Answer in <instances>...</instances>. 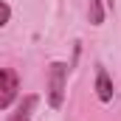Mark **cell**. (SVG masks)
<instances>
[{"label": "cell", "mask_w": 121, "mask_h": 121, "mask_svg": "<svg viewBox=\"0 0 121 121\" xmlns=\"http://www.w3.org/2000/svg\"><path fill=\"white\" fill-rule=\"evenodd\" d=\"M68 70H70V65H65V62H51L48 65V104L54 107V110H59L62 101H65V87H68Z\"/></svg>", "instance_id": "6da1fadb"}, {"label": "cell", "mask_w": 121, "mask_h": 121, "mask_svg": "<svg viewBox=\"0 0 121 121\" xmlns=\"http://www.w3.org/2000/svg\"><path fill=\"white\" fill-rule=\"evenodd\" d=\"M17 90H20V79L11 68H3L0 70V110H9L11 101L17 99Z\"/></svg>", "instance_id": "7a4b0ae2"}, {"label": "cell", "mask_w": 121, "mask_h": 121, "mask_svg": "<svg viewBox=\"0 0 121 121\" xmlns=\"http://www.w3.org/2000/svg\"><path fill=\"white\" fill-rule=\"evenodd\" d=\"M96 96H99L101 104H110V101H113V79L107 76L104 68L96 70Z\"/></svg>", "instance_id": "3957f363"}, {"label": "cell", "mask_w": 121, "mask_h": 121, "mask_svg": "<svg viewBox=\"0 0 121 121\" xmlns=\"http://www.w3.org/2000/svg\"><path fill=\"white\" fill-rule=\"evenodd\" d=\"M37 101H39V99H37L34 93H31V96H26V99L20 101V107H17V113H14V116H11L9 121H31V113L37 110Z\"/></svg>", "instance_id": "277c9868"}, {"label": "cell", "mask_w": 121, "mask_h": 121, "mask_svg": "<svg viewBox=\"0 0 121 121\" xmlns=\"http://www.w3.org/2000/svg\"><path fill=\"white\" fill-rule=\"evenodd\" d=\"M87 17H90L93 26H101L104 23V0H90L87 3Z\"/></svg>", "instance_id": "5b68a950"}, {"label": "cell", "mask_w": 121, "mask_h": 121, "mask_svg": "<svg viewBox=\"0 0 121 121\" xmlns=\"http://www.w3.org/2000/svg\"><path fill=\"white\" fill-rule=\"evenodd\" d=\"M0 9H3V20H0V26H9V20H11V9H9V3L3 0V3H0Z\"/></svg>", "instance_id": "8992f818"}, {"label": "cell", "mask_w": 121, "mask_h": 121, "mask_svg": "<svg viewBox=\"0 0 121 121\" xmlns=\"http://www.w3.org/2000/svg\"><path fill=\"white\" fill-rule=\"evenodd\" d=\"M104 3H107V9H113V0H104Z\"/></svg>", "instance_id": "52a82bcc"}]
</instances>
